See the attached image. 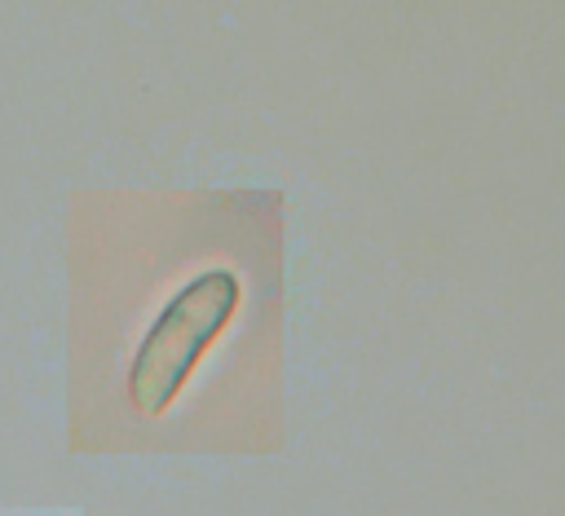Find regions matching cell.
Segmentation results:
<instances>
[{
	"mask_svg": "<svg viewBox=\"0 0 565 516\" xmlns=\"http://www.w3.org/2000/svg\"><path fill=\"white\" fill-rule=\"evenodd\" d=\"M238 300H243V282L230 269H207L190 278L159 309L128 370V397L141 415H163L177 401L203 348L230 326Z\"/></svg>",
	"mask_w": 565,
	"mask_h": 516,
	"instance_id": "1",
	"label": "cell"
}]
</instances>
